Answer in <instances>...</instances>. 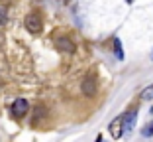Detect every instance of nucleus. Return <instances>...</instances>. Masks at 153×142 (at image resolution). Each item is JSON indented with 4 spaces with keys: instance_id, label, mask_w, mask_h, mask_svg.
<instances>
[{
    "instance_id": "obj_1",
    "label": "nucleus",
    "mask_w": 153,
    "mask_h": 142,
    "mask_svg": "<svg viewBox=\"0 0 153 142\" xmlns=\"http://www.w3.org/2000/svg\"><path fill=\"white\" fill-rule=\"evenodd\" d=\"M26 28H27V32L39 34L43 30V22H41V18L37 14H30V16H26Z\"/></svg>"
},
{
    "instance_id": "obj_2",
    "label": "nucleus",
    "mask_w": 153,
    "mask_h": 142,
    "mask_svg": "<svg viewBox=\"0 0 153 142\" xmlns=\"http://www.w3.org/2000/svg\"><path fill=\"white\" fill-rule=\"evenodd\" d=\"M135 119H137V110L131 109L130 113L122 115V126H124V134H130L135 126Z\"/></svg>"
},
{
    "instance_id": "obj_3",
    "label": "nucleus",
    "mask_w": 153,
    "mask_h": 142,
    "mask_svg": "<svg viewBox=\"0 0 153 142\" xmlns=\"http://www.w3.org/2000/svg\"><path fill=\"white\" fill-rule=\"evenodd\" d=\"M27 109H30V103L26 101V99H16V101L12 103V113H14V116H26V113H27Z\"/></svg>"
},
{
    "instance_id": "obj_4",
    "label": "nucleus",
    "mask_w": 153,
    "mask_h": 142,
    "mask_svg": "<svg viewBox=\"0 0 153 142\" xmlns=\"http://www.w3.org/2000/svg\"><path fill=\"white\" fill-rule=\"evenodd\" d=\"M108 130H110V134H112V138H122L124 136V126H122V116H116V119L110 122V126H108Z\"/></svg>"
},
{
    "instance_id": "obj_5",
    "label": "nucleus",
    "mask_w": 153,
    "mask_h": 142,
    "mask_svg": "<svg viewBox=\"0 0 153 142\" xmlns=\"http://www.w3.org/2000/svg\"><path fill=\"white\" fill-rule=\"evenodd\" d=\"M55 46L61 51H67V53H73V51H75V44H73L69 38H57V40H55Z\"/></svg>"
},
{
    "instance_id": "obj_6",
    "label": "nucleus",
    "mask_w": 153,
    "mask_h": 142,
    "mask_svg": "<svg viewBox=\"0 0 153 142\" xmlns=\"http://www.w3.org/2000/svg\"><path fill=\"white\" fill-rule=\"evenodd\" d=\"M82 93L88 95V97L96 93V79L94 77H86L85 81H82Z\"/></svg>"
},
{
    "instance_id": "obj_7",
    "label": "nucleus",
    "mask_w": 153,
    "mask_h": 142,
    "mask_svg": "<svg viewBox=\"0 0 153 142\" xmlns=\"http://www.w3.org/2000/svg\"><path fill=\"white\" fill-rule=\"evenodd\" d=\"M141 99H153V85H151V87H147V89H143Z\"/></svg>"
},
{
    "instance_id": "obj_8",
    "label": "nucleus",
    "mask_w": 153,
    "mask_h": 142,
    "mask_svg": "<svg viewBox=\"0 0 153 142\" xmlns=\"http://www.w3.org/2000/svg\"><path fill=\"white\" fill-rule=\"evenodd\" d=\"M141 134H143V136H153V122H149L147 126L141 130Z\"/></svg>"
},
{
    "instance_id": "obj_9",
    "label": "nucleus",
    "mask_w": 153,
    "mask_h": 142,
    "mask_svg": "<svg viewBox=\"0 0 153 142\" xmlns=\"http://www.w3.org/2000/svg\"><path fill=\"white\" fill-rule=\"evenodd\" d=\"M4 22H6V10L2 8V6H0V26H2Z\"/></svg>"
},
{
    "instance_id": "obj_10",
    "label": "nucleus",
    "mask_w": 153,
    "mask_h": 142,
    "mask_svg": "<svg viewBox=\"0 0 153 142\" xmlns=\"http://www.w3.org/2000/svg\"><path fill=\"white\" fill-rule=\"evenodd\" d=\"M116 55H118V59L124 57V53H122V50H120V41H118V40H116Z\"/></svg>"
},
{
    "instance_id": "obj_11",
    "label": "nucleus",
    "mask_w": 153,
    "mask_h": 142,
    "mask_svg": "<svg viewBox=\"0 0 153 142\" xmlns=\"http://www.w3.org/2000/svg\"><path fill=\"white\" fill-rule=\"evenodd\" d=\"M96 142H102V136H98V138H96Z\"/></svg>"
}]
</instances>
